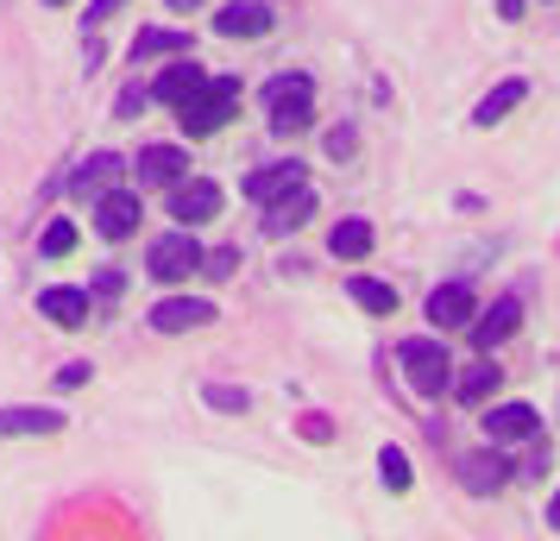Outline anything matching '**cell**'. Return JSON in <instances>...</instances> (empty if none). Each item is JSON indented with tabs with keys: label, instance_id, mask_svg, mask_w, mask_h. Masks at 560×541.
Masks as SVG:
<instances>
[{
	"label": "cell",
	"instance_id": "cell-1",
	"mask_svg": "<svg viewBox=\"0 0 560 541\" xmlns=\"http://www.w3.org/2000/svg\"><path fill=\"white\" fill-rule=\"evenodd\" d=\"M258 95H265L271 132H283V139L308 132V120H315V77H308V70H283V77H271Z\"/></svg>",
	"mask_w": 560,
	"mask_h": 541
},
{
	"label": "cell",
	"instance_id": "cell-2",
	"mask_svg": "<svg viewBox=\"0 0 560 541\" xmlns=\"http://www.w3.org/2000/svg\"><path fill=\"white\" fill-rule=\"evenodd\" d=\"M397 365H404V385L416 397H447V378H454V360L441 340H404L397 346Z\"/></svg>",
	"mask_w": 560,
	"mask_h": 541
},
{
	"label": "cell",
	"instance_id": "cell-3",
	"mask_svg": "<svg viewBox=\"0 0 560 541\" xmlns=\"http://www.w3.org/2000/svg\"><path fill=\"white\" fill-rule=\"evenodd\" d=\"M177 120H183V132H189V139L221 132V127L233 120V82H214V77H208L202 95H189V102L177 107Z\"/></svg>",
	"mask_w": 560,
	"mask_h": 541
},
{
	"label": "cell",
	"instance_id": "cell-4",
	"mask_svg": "<svg viewBox=\"0 0 560 541\" xmlns=\"http://www.w3.org/2000/svg\"><path fill=\"white\" fill-rule=\"evenodd\" d=\"M516 479V466H510V454L491 440V447H472L466 460H459V485H466V497H498V491Z\"/></svg>",
	"mask_w": 560,
	"mask_h": 541
},
{
	"label": "cell",
	"instance_id": "cell-5",
	"mask_svg": "<svg viewBox=\"0 0 560 541\" xmlns=\"http://www.w3.org/2000/svg\"><path fill=\"white\" fill-rule=\"evenodd\" d=\"M196 264H202V246L189 239V227H177V233H164V239H152V252H145V271H152L158 284H183Z\"/></svg>",
	"mask_w": 560,
	"mask_h": 541
},
{
	"label": "cell",
	"instance_id": "cell-6",
	"mask_svg": "<svg viewBox=\"0 0 560 541\" xmlns=\"http://www.w3.org/2000/svg\"><path fill=\"white\" fill-rule=\"evenodd\" d=\"M221 183L214 177H183V183H171V214H177V227H208L214 214H221Z\"/></svg>",
	"mask_w": 560,
	"mask_h": 541
},
{
	"label": "cell",
	"instance_id": "cell-7",
	"mask_svg": "<svg viewBox=\"0 0 560 541\" xmlns=\"http://www.w3.org/2000/svg\"><path fill=\"white\" fill-rule=\"evenodd\" d=\"M202 89H208V70H202V63H189V57L177 51V63H164V70L152 77V89H145V95H152V102H164L171 114H177V107L189 102V95H202Z\"/></svg>",
	"mask_w": 560,
	"mask_h": 541
},
{
	"label": "cell",
	"instance_id": "cell-8",
	"mask_svg": "<svg viewBox=\"0 0 560 541\" xmlns=\"http://www.w3.org/2000/svg\"><path fill=\"white\" fill-rule=\"evenodd\" d=\"M303 183H308L303 164H296V157H278V164H265V170H253V177H246V202L271 208V202H283L290 189H303Z\"/></svg>",
	"mask_w": 560,
	"mask_h": 541
},
{
	"label": "cell",
	"instance_id": "cell-9",
	"mask_svg": "<svg viewBox=\"0 0 560 541\" xmlns=\"http://www.w3.org/2000/svg\"><path fill=\"white\" fill-rule=\"evenodd\" d=\"M516 321H523V303H516V296H498L491 309H472L466 328H472V346H479V353H498V346L516 334Z\"/></svg>",
	"mask_w": 560,
	"mask_h": 541
},
{
	"label": "cell",
	"instance_id": "cell-10",
	"mask_svg": "<svg viewBox=\"0 0 560 541\" xmlns=\"http://www.w3.org/2000/svg\"><path fill=\"white\" fill-rule=\"evenodd\" d=\"M132 177H139V189H171V183L189 177V157L177 145H145V152L132 157Z\"/></svg>",
	"mask_w": 560,
	"mask_h": 541
},
{
	"label": "cell",
	"instance_id": "cell-11",
	"mask_svg": "<svg viewBox=\"0 0 560 541\" xmlns=\"http://www.w3.org/2000/svg\"><path fill=\"white\" fill-rule=\"evenodd\" d=\"M271 26H278V13H271L265 0H228V7L214 13V32H221V38H265Z\"/></svg>",
	"mask_w": 560,
	"mask_h": 541
},
{
	"label": "cell",
	"instance_id": "cell-12",
	"mask_svg": "<svg viewBox=\"0 0 560 541\" xmlns=\"http://www.w3.org/2000/svg\"><path fill=\"white\" fill-rule=\"evenodd\" d=\"M208 321H214V303L208 296H164L152 309L158 334H189V328H208Z\"/></svg>",
	"mask_w": 560,
	"mask_h": 541
},
{
	"label": "cell",
	"instance_id": "cell-13",
	"mask_svg": "<svg viewBox=\"0 0 560 541\" xmlns=\"http://www.w3.org/2000/svg\"><path fill=\"white\" fill-rule=\"evenodd\" d=\"M315 189H290V196H283V202H271V208H258V227H265V239H283V233H296L308 221V214H315Z\"/></svg>",
	"mask_w": 560,
	"mask_h": 541
},
{
	"label": "cell",
	"instance_id": "cell-14",
	"mask_svg": "<svg viewBox=\"0 0 560 541\" xmlns=\"http://www.w3.org/2000/svg\"><path fill=\"white\" fill-rule=\"evenodd\" d=\"M95 233H102V239H127V233H139V196H127V189H102V196H95Z\"/></svg>",
	"mask_w": 560,
	"mask_h": 541
},
{
	"label": "cell",
	"instance_id": "cell-15",
	"mask_svg": "<svg viewBox=\"0 0 560 541\" xmlns=\"http://www.w3.org/2000/svg\"><path fill=\"white\" fill-rule=\"evenodd\" d=\"M485 435L498 440V447H510V440H535L541 435V415L529 410V403H498V410H485Z\"/></svg>",
	"mask_w": 560,
	"mask_h": 541
},
{
	"label": "cell",
	"instance_id": "cell-16",
	"mask_svg": "<svg viewBox=\"0 0 560 541\" xmlns=\"http://www.w3.org/2000/svg\"><path fill=\"white\" fill-rule=\"evenodd\" d=\"M120 170H127V157H120V152L82 157V170L70 177V196H77V202H95L102 189H114V183H120Z\"/></svg>",
	"mask_w": 560,
	"mask_h": 541
},
{
	"label": "cell",
	"instance_id": "cell-17",
	"mask_svg": "<svg viewBox=\"0 0 560 541\" xmlns=\"http://www.w3.org/2000/svg\"><path fill=\"white\" fill-rule=\"evenodd\" d=\"M472 290H466V278H454V284H434L429 290V321L434 328H466L472 321Z\"/></svg>",
	"mask_w": 560,
	"mask_h": 541
},
{
	"label": "cell",
	"instance_id": "cell-18",
	"mask_svg": "<svg viewBox=\"0 0 560 541\" xmlns=\"http://www.w3.org/2000/svg\"><path fill=\"white\" fill-rule=\"evenodd\" d=\"M38 315L57 321V328H82V321H89V290H77V284L38 290Z\"/></svg>",
	"mask_w": 560,
	"mask_h": 541
},
{
	"label": "cell",
	"instance_id": "cell-19",
	"mask_svg": "<svg viewBox=\"0 0 560 541\" xmlns=\"http://www.w3.org/2000/svg\"><path fill=\"white\" fill-rule=\"evenodd\" d=\"M372 246H378V227L365 221V214H347V221H334L328 227V252L334 258H372Z\"/></svg>",
	"mask_w": 560,
	"mask_h": 541
},
{
	"label": "cell",
	"instance_id": "cell-20",
	"mask_svg": "<svg viewBox=\"0 0 560 541\" xmlns=\"http://www.w3.org/2000/svg\"><path fill=\"white\" fill-rule=\"evenodd\" d=\"M63 410H45V403H20V410H0V440L7 435H63Z\"/></svg>",
	"mask_w": 560,
	"mask_h": 541
},
{
	"label": "cell",
	"instance_id": "cell-21",
	"mask_svg": "<svg viewBox=\"0 0 560 541\" xmlns=\"http://www.w3.org/2000/svg\"><path fill=\"white\" fill-rule=\"evenodd\" d=\"M523 102H529V82H523V77H504L479 107H472V127H498V120H510Z\"/></svg>",
	"mask_w": 560,
	"mask_h": 541
},
{
	"label": "cell",
	"instance_id": "cell-22",
	"mask_svg": "<svg viewBox=\"0 0 560 541\" xmlns=\"http://www.w3.org/2000/svg\"><path fill=\"white\" fill-rule=\"evenodd\" d=\"M498 385H504V365H491V360H472L466 372H454V378H447V390H454L459 403H485Z\"/></svg>",
	"mask_w": 560,
	"mask_h": 541
},
{
	"label": "cell",
	"instance_id": "cell-23",
	"mask_svg": "<svg viewBox=\"0 0 560 541\" xmlns=\"http://www.w3.org/2000/svg\"><path fill=\"white\" fill-rule=\"evenodd\" d=\"M347 296H353L365 315H390V309H397V290L378 284V278H353V284H347Z\"/></svg>",
	"mask_w": 560,
	"mask_h": 541
},
{
	"label": "cell",
	"instance_id": "cell-24",
	"mask_svg": "<svg viewBox=\"0 0 560 541\" xmlns=\"http://www.w3.org/2000/svg\"><path fill=\"white\" fill-rule=\"evenodd\" d=\"M158 51H189V32H164V26H152V32H139L132 38V63H145V57H158Z\"/></svg>",
	"mask_w": 560,
	"mask_h": 541
},
{
	"label": "cell",
	"instance_id": "cell-25",
	"mask_svg": "<svg viewBox=\"0 0 560 541\" xmlns=\"http://www.w3.org/2000/svg\"><path fill=\"white\" fill-rule=\"evenodd\" d=\"M202 403L208 410H221V415H246L253 410V390L246 385H202Z\"/></svg>",
	"mask_w": 560,
	"mask_h": 541
},
{
	"label": "cell",
	"instance_id": "cell-26",
	"mask_svg": "<svg viewBox=\"0 0 560 541\" xmlns=\"http://www.w3.org/2000/svg\"><path fill=\"white\" fill-rule=\"evenodd\" d=\"M38 252H45V258H70V252H77V221H63V214H57L51 227L38 233Z\"/></svg>",
	"mask_w": 560,
	"mask_h": 541
},
{
	"label": "cell",
	"instance_id": "cell-27",
	"mask_svg": "<svg viewBox=\"0 0 560 541\" xmlns=\"http://www.w3.org/2000/svg\"><path fill=\"white\" fill-rule=\"evenodd\" d=\"M378 479H384V491H397V497L409 491V454L404 447H384L378 454Z\"/></svg>",
	"mask_w": 560,
	"mask_h": 541
},
{
	"label": "cell",
	"instance_id": "cell-28",
	"mask_svg": "<svg viewBox=\"0 0 560 541\" xmlns=\"http://www.w3.org/2000/svg\"><path fill=\"white\" fill-rule=\"evenodd\" d=\"M196 271H208V278H233V271H240V252H233V246H214V252H202Z\"/></svg>",
	"mask_w": 560,
	"mask_h": 541
},
{
	"label": "cell",
	"instance_id": "cell-29",
	"mask_svg": "<svg viewBox=\"0 0 560 541\" xmlns=\"http://www.w3.org/2000/svg\"><path fill=\"white\" fill-rule=\"evenodd\" d=\"M353 152H359V132L353 127H334L328 132V157H334V164H347Z\"/></svg>",
	"mask_w": 560,
	"mask_h": 541
},
{
	"label": "cell",
	"instance_id": "cell-30",
	"mask_svg": "<svg viewBox=\"0 0 560 541\" xmlns=\"http://www.w3.org/2000/svg\"><path fill=\"white\" fill-rule=\"evenodd\" d=\"M120 290H127V278H120V271H102L89 296H95V303H120Z\"/></svg>",
	"mask_w": 560,
	"mask_h": 541
},
{
	"label": "cell",
	"instance_id": "cell-31",
	"mask_svg": "<svg viewBox=\"0 0 560 541\" xmlns=\"http://www.w3.org/2000/svg\"><path fill=\"white\" fill-rule=\"evenodd\" d=\"M120 7H127V0H89V13H82V26H89V32H95V26H107V20H114Z\"/></svg>",
	"mask_w": 560,
	"mask_h": 541
},
{
	"label": "cell",
	"instance_id": "cell-32",
	"mask_svg": "<svg viewBox=\"0 0 560 541\" xmlns=\"http://www.w3.org/2000/svg\"><path fill=\"white\" fill-rule=\"evenodd\" d=\"M152 102L145 89H120V120H139V107Z\"/></svg>",
	"mask_w": 560,
	"mask_h": 541
},
{
	"label": "cell",
	"instance_id": "cell-33",
	"mask_svg": "<svg viewBox=\"0 0 560 541\" xmlns=\"http://www.w3.org/2000/svg\"><path fill=\"white\" fill-rule=\"evenodd\" d=\"M63 385H89V360H70L63 372H57V390Z\"/></svg>",
	"mask_w": 560,
	"mask_h": 541
},
{
	"label": "cell",
	"instance_id": "cell-34",
	"mask_svg": "<svg viewBox=\"0 0 560 541\" xmlns=\"http://www.w3.org/2000/svg\"><path fill=\"white\" fill-rule=\"evenodd\" d=\"M498 13H504V20H523V13H529V0H498Z\"/></svg>",
	"mask_w": 560,
	"mask_h": 541
},
{
	"label": "cell",
	"instance_id": "cell-35",
	"mask_svg": "<svg viewBox=\"0 0 560 541\" xmlns=\"http://www.w3.org/2000/svg\"><path fill=\"white\" fill-rule=\"evenodd\" d=\"M196 7H208V0H164V13H196Z\"/></svg>",
	"mask_w": 560,
	"mask_h": 541
},
{
	"label": "cell",
	"instance_id": "cell-36",
	"mask_svg": "<svg viewBox=\"0 0 560 541\" xmlns=\"http://www.w3.org/2000/svg\"><path fill=\"white\" fill-rule=\"evenodd\" d=\"M548 529H560V491H555V504H548Z\"/></svg>",
	"mask_w": 560,
	"mask_h": 541
},
{
	"label": "cell",
	"instance_id": "cell-37",
	"mask_svg": "<svg viewBox=\"0 0 560 541\" xmlns=\"http://www.w3.org/2000/svg\"><path fill=\"white\" fill-rule=\"evenodd\" d=\"M45 7H70V0H45Z\"/></svg>",
	"mask_w": 560,
	"mask_h": 541
}]
</instances>
